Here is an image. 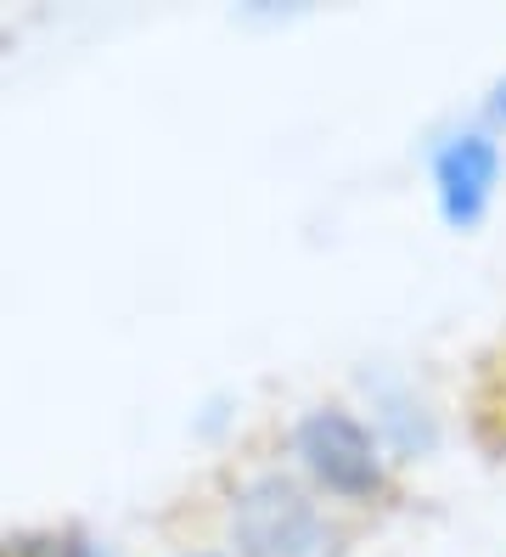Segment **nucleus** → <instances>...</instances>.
<instances>
[{
  "label": "nucleus",
  "instance_id": "nucleus-1",
  "mask_svg": "<svg viewBox=\"0 0 506 557\" xmlns=\"http://www.w3.org/2000/svg\"><path fill=\"white\" fill-rule=\"evenodd\" d=\"M293 462L304 468L321 496L366 507L388 490V445L378 440L366 417H355L349 406H316L293 422Z\"/></svg>",
  "mask_w": 506,
  "mask_h": 557
},
{
  "label": "nucleus",
  "instance_id": "nucleus-2",
  "mask_svg": "<svg viewBox=\"0 0 506 557\" xmlns=\"http://www.w3.org/2000/svg\"><path fill=\"white\" fill-rule=\"evenodd\" d=\"M231 535L243 557H326L332 523L310 484L287 473H254L231 496Z\"/></svg>",
  "mask_w": 506,
  "mask_h": 557
},
{
  "label": "nucleus",
  "instance_id": "nucleus-3",
  "mask_svg": "<svg viewBox=\"0 0 506 557\" xmlns=\"http://www.w3.org/2000/svg\"><path fill=\"white\" fill-rule=\"evenodd\" d=\"M501 170H506V152H501V136L490 124L445 129V136L428 147V181H433L439 220H445L451 232L484 225V214L495 209V191H501Z\"/></svg>",
  "mask_w": 506,
  "mask_h": 557
},
{
  "label": "nucleus",
  "instance_id": "nucleus-4",
  "mask_svg": "<svg viewBox=\"0 0 506 557\" xmlns=\"http://www.w3.org/2000/svg\"><path fill=\"white\" fill-rule=\"evenodd\" d=\"M495 119H501V124H506V85H501V90H495Z\"/></svg>",
  "mask_w": 506,
  "mask_h": 557
},
{
  "label": "nucleus",
  "instance_id": "nucleus-5",
  "mask_svg": "<svg viewBox=\"0 0 506 557\" xmlns=\"http://www.w3.org/2000/svg\"><path fill=\"white\" fill-rule=\"evenodd\" d=\"M186 557H225V552H186Z\"/></svg>",
  "mask_w": 506,
  "mask_h": 557
}]
</instances>
